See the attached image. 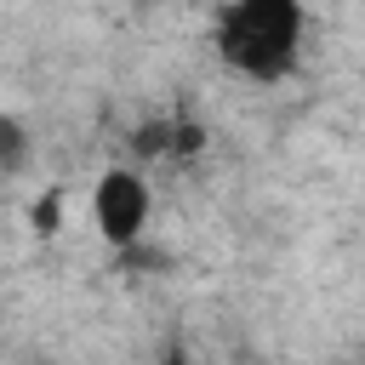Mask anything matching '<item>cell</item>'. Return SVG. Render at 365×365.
Wrapping results in <instances>:
<instances>
[{
  "mask_svg": "<svg viewBox=\"0 0 365 365\" xmlns=\"http://www.w3.org/2000/svg\"><path fill=\"white\" fill-rule=\"evenodd\" d=\"M308 6L302 0H228L217 17V57L251 86H285L302 63Z\"/></svg>",
  "mask_w": 365,
  "mask_h": 365,
  "instance_id": "6da1fadb",
  "label": "cell"
},
{
  "mask_svg": "<svg viewBox=\"0 0 365 365\" xmlns=\"http://www.w3.org/2000/svg\"><path fill=\"white\" fill-rule=\"evenodd\" d=\"M86 211H91V228H97L103 245L131 251L148 234V222H154V182H148V171L143 165H108L91 182Z\"/></svg>",
  "mask_w": 365,
  "mask_h": 365,
  "instance_id": "7a4b0ae2",
  "label": "cell"
},
{
  "mask_svg": "<svg viewBox=\"0 0 365 365\" xmlns=\"http://www.w3.org/2000/svg\"><path fill=\"white\" fill-rule=\"evenodd\" d=\"M34 165V137L17 114H0V177H23Z\"/></svg>",
  "mask_w": 365,
  "mask_h": 365,
  "instance_id": "3957f363",
  "label": "cell"
},
{
  "mask_svg": "<svg viewBox=\"0 0 365 365\" xmlns=\"http://www.w3.org/2000/svg\"><path fill=\"white\" fill-rule=\"evenodd\" d=\"M29 222H34V234H57V228H63V194H57V188L40 194L34 211H29Z\"/></svg>",
  "mask_w": 365,
  "mask_h": 365,
  "instance_id": "277c9868",
  "label": "cell"
}]
</instances>
